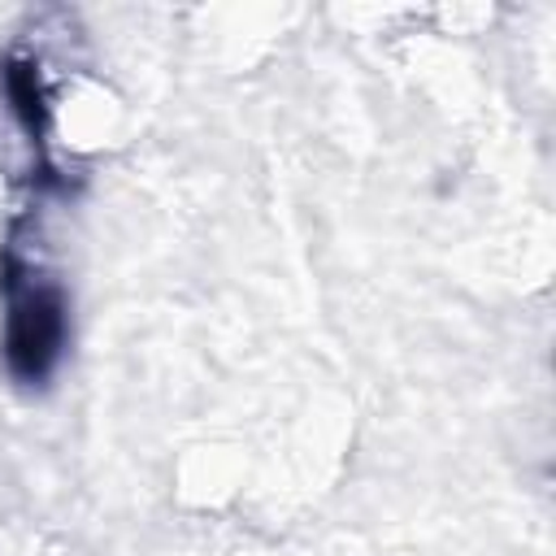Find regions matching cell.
I'll return each mask as SVG.
<instances>
[{
    "label": "cell",
    "instance_id": "6da1fadb",
    "mask_svg": "<svg viewBox=\"0 0 556 556\" xmlns=\"http://www.w3.org/2000/svg\"><path fill=\"white\" fill-rule=\"evenodd\" d=\"M61 348V304L48 291H30L13 304L9 326V361L22 378H39Z\"/></svg>",
    "mask_w": 556,
    "mask_h": 556
}]
</instances>
